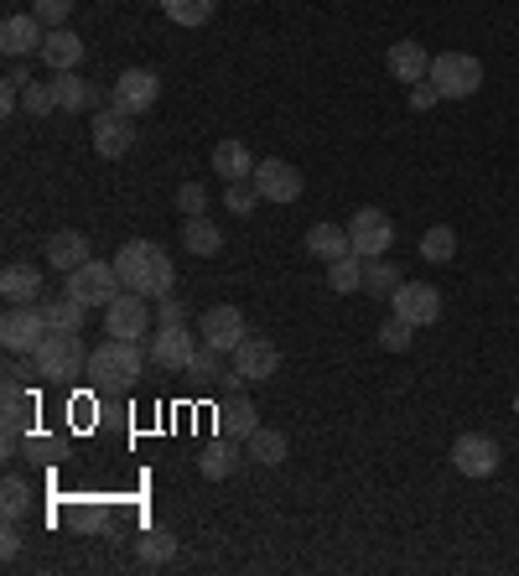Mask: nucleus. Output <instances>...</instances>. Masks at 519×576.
<instances>
[{"label":"nucleus","instance_id":"f257e3e1","mask_svg":"<svg viewBox=\"0 0 519 576\" xmlns=\"http://www.w3.org/2000/svg\"><path fill=\"white\" fill-rule=\"evenodd\" d=\"M115 270H119V286L125 291H141V296H172V286H177V270H172V260H166L162 244L151 240H130L115 249Z\"/></svg>","mask_w":519,"mask_h":576},{"label":"nucleus","instance_id":"f03ea898","mask_svg":"<svg viewBox=\"0 0 519 576\" xmlns=\"http://www.w3.org/2000/svg\"><path fill=\"white\" fill-rule=\"evenodd\" d=\"M145 359H151V348H141L136 337H104L89 354V384L94 389H136Z\"/></svg>","mask_w":519,"mask_h":576},{"label":"nucleus","instance_id":"7ed1b4c3","mask_svg":"<svg viewBox=\"0 0 519 576\" xmlns=\"http://www.w3.org/2000/svg\"><path fill=\"white\" fill-rule=\"evenodd\" d=\"M31 374L42 384H73L78 374H89V348L78 333H48L31 348Z\"/></svg>","mask_w":519,"mask_h":576},{"label":"nucleus","instance_id":"20e7f679","mask_svg":"<svg viewBox=\"0 0 519 576\" xmlns=\"http://www.w3.org/2000/svg\"><path fill=\"white\" fill-rule=\"evenodd\" d=\"M431 84L442 89V99H472L483 89V63L472 52H436L431 57Z\"/></svg>","mask_w":519,"mask_h":576},{"label":"nucleus","instance_id":"39448f33","mask_svg":"<svg viewBox=\"0 0 519 576\" xmlns=\"http://www.w3.org/2000/svg\"><path fill=\"white\" fill-rule=\"evenodd\" d=\"M119 291H125V286H119L115 260H110V265H104V260H84L68 276V296H73V302H84L89 312H94V307H110Z\"/></svg>","mask_w":519,"mask_h":576},{"label":"nucleus","instance_id":"423d86ee","mask_svg":"<svg viewBox=\"0 0 519 576\" xmlns=\"http://www.w3.org/2000/svg\"><path fill=\"white\" fill-rule=\"evenodd\" d=\"M343 229H349V240H354V255H364V260L390 255V244H395V218L384 214V208H354V218H349Z\"/></svg>","mask_w":519,"mask_h":576},{"label":"nucleus","instance_id":"0eeeda50","mask_svg":"<svg viewBox=\"0 0 519 576\" xmlns=\"http://www.w3.org/2000/svg\"><path fill=\"white\" fill-rule=\"evenodd\" d=\"M198 343H203V337L188 333V322H162V328L151 333V363H156L162 374H188V359Z\"/></svg>","mask_w":519,"mask_h":576},{"label":"nucleus","instance_id":"6e6552de","mask_svg":"<svg viewBox=\"0 0 519 576\" xmlns=\"http://www.w3.org/2000/svg\"><path fill=\"white\" fill-rule=\"evenodd\" d=\"M48 317H42V302H31V307H5L0 317V343H5V354H31L42 337H48Z\"/></svg>","mask_w":519,"mask_h":576},{"label":"nucleus","instance_id":"1a4fd4ad","mask_svg":"<svg viewBox=\"0 0 519 576\" xmlns=\"http://www.w3.org/2000/svg\"><path fill=\"white\" fill-rule=\"evenodd\" d=\"M156 99H162V78L151 68H125L115 78V89H110V104L125 110V115H145V110H156Z\"/></svg>","mask_w":519,"mask_h":576},{"label":"nucleus","instance_id":"9d476101","mask_svg":"<svg viewBox=\"0 0 519 576\" xmlns=\"http://www.w3.org/2000/svg\"><path fill=\"white\" fill-rule=\"evenodd\" d=\"M250 182L260 188V203H281V208H286V203H296L302 188H307V182H302V167H291V162H281V156L260 162Z\"/></svg>","mask_w":519,"mask_h":576},{"label":"nucleus","instance_id":"9b49d317","mask_svg":"<svg viewBox=\"0 0 519 576\" xmlns=\"http://www.w3.org/2000/svg\"><path fill=\"white\" fill-rule=\"evenodd\" d=\"M104 333L110 337H136V343L151 333V307H145L141 291H119L115 302L104 307Z\"/></svg>","mask_w":519,"mask_h":576},{"label":"nucleus","instance_id":"f8f14e48","mask_svg":"<svg viewBox=\"0 0 519 576\" xmlns=\"http://www.w3.org/2000/svg\"><path fill=\"white\" fill-rule=\"evenodd\" d=\"M452 468H457L463 478H494L498 473V441L494 436H478V432L457 436V441H452Z\"/></svg>","mask_w":519,"mask_h":576},{"label":"nucleus","instance_id":"ddd939ff","mask_svg":"<svg viewBox=\"0 0 519 576\" xmlns=\"http://www.w3.org/2000/svg\"><path fill=\"white\" fill-rule=\"evenodd\" d=\"M136 145V115H125V110H99L94 115V151L104 162H119L125 151Z\"/></svg>","mask_w":519,"mask_h":576},{"label":"nucleus","instance_id":"4468645a","mask_svg":"<svg viewBox=\"0 0 519 576\" xmlns=\"http://www.w3.org/2000/svg\"><path fill=\"white\" fill-rule=\"evenodd\" d=\"M270 374H281V348L270 337H244L235 348V380L260 384V380H270Z\"/></svg>","mask_w":519,"mask_h":576},{"label":"nucleus","instance_id":"2eb2a0df","mask_svg":"<svg viewBox=\"0 0 519 576\" xmlns=\"http://www.w3.org/2000/svg\"><path fill=\"white\" fill-rule=\"evenodd\" d=\"M198 337H203V343H208V348H218V354H235L239 343H244V312H239V307H229V302H224V307H208V312L198 317Z\"/></svg>","mask_w":519,"mask_h":576},{"label":"nucleus","instance_id":"dca6fc26","mask_svg":"<svg viewBox=\"0 0 519 576\" xmlns=\"http://www.w3.org/2000/svg\"><path fill=\"white\" fill-rule=\"evenodd\" d=\"M390 307H395L405 322H416V328H431V322L442 317V291L426 286V281H405V286L390 296Z\"/></svg>","mask_w":519,"mask_h":576},{"label":"nucleus","instance_id":"f3484780","mask_svg":"<svg viewBox=\"0 0 519 576\" xmlns=\"http://www.w3.org/2000/svg\"><path fill=\"white\" fill-rule=\"evenodd\" d=\"M42 42H48V26L37 22L31 11H16L0 26V52L5 57H31V52H42Z\"/></svg>","mask_w":519,"mask_h":576},{"label":"nucleus","instance_id":"a211bd4d","mask_svg":"<svg viewBox=\"0 0 519 576\" xmlns=\"http://www.w3.org/2000/svg\"><path fill=\"white\" fill-rule=\"evenodd\" d=\"M218 432L229 436V441H250L260 432V415H255V400L250 395H239V380L229 374V400L218 406Z\"/></svg>","mask_w":519,"mask_h":576},{"label":"nucleus","instance_id":"6ab92c4d","mask_svg":"<svg viewBox=\"0 0 519 576\" xmlns=\"http://www.w3.org/2000/svg\"><path fill=\"white\" fill-rule=\"evenodd\" d=\"M0 426H5V432H31V426H37V395H31L22 380L0 384Z\"/></svg>","mask_w":519,"mask_h":576},{"label":"nucleus","instance_id":"aec40b11","mask_svg":"<svg viewBox=\"0 0 519 576\" xmlns=\"http://www.w3.org/2000/svg\"><path fill=\"white\" fill-rule=\"evenodd\" d=\"M384 68H390L395 84H421V78H431V52H426L421 42H390Z\"/></svg>","mask_w":519,"mask_h":576},{"label":"nucleus","instance_id":"412c9836","mask_svg":"<svg viewBox=\"0 0 519 576\" xmlns=\"http://www.w3.org/2000/svg\"><path fill=\"white\" fill-rule=\"evenodd\" d=\"M0 296H5V307L42 302V270H37V265H5V270H0Z\"/></svg>","mask_w":519,"mask_h":576},{"label":"nucleus","instance_id":"4be33fe9","mask_svg":"<svg viewBox=\"0 0 519 576\" xmlns=\"http://www.w3.org/2000/svg\"><path fill=\"white\" fill-rule=\"evenodd\" d=\"M255 156H250V145L244 141H218L213 145V171L224 177V182H250L255 177Z\"/></svg>","mask_w":519,"mask_h":576},{"label":"nucleus","instance_id":"5701e85b","mask_svg":"<svg viewBox=\"0 0 519 576\" xmlns=\"http://www.w3.org/2000/svg\"><path fill=\"white\" fill-rule=\"evenodd\" d=\"M307 255L312 260H343V255H354V240H349V229H338V223H312L307 229Z\"/></svg>","mask_w":519,"mask_h":576},{"label":"nucleus","instance_id":"b1692460","mask_svg":"<svg viewBox=\"0 0 519 576\" xmlns=\"http://www.w3.org/2000/svg\"><path fill=\"white\" fill-rule=\"evenodd\" d=\"M37 57H42L52 73H73L78 63H84V42L73 37L68 26H58V31H48V42H42V52H37Z\"/></svg>","mask_w":519,"mask_h":576},{"label":"nucleus","instance_id":"393cba45","mask_svg":"<svg viewBox=\"0 0 519 576\" xmlns=\"http://www.w3.org/2000/svg\"><path fill=\"white\" fill-rule=\"evenodd\" d=\"M84 260H89V240H84L78 229H58V234L48 240V265H52V270L73 276Z\"/></svg>","mask_w":519,"mask_h":576},{"label":"nucleus","instance_id":"a878e982","mask_svg":"<svg viewBox=\"0 0 519 576\" xmlns=\"http://www.w3.org/2000/svg\"><path fill=\"white\" fill-rule=\"evenodd\" d=\"M235 468H239V447L229 441V436H218V441H208V447L198 452V473H203L208 483H224Z\"/></svg>","mask_w":519,"mask_h":576},{"label":"nucleus","instance_id":"bb28decb","mask_svg":"<svg viewBox=\"0 0 519 576\" xmlns=\"http://www.w3.org/2000/svg\"><path fill=\"white\" fill-rule=\"evenodd\" d=\"M182 249H192L198 260H213V255L224 249V229H218L213 218H203V214L188 218V223H182Z\"/></svg>","mask_w":519,"mask_h":576},{"label":"nucleus","instance_id":"cd10ccee","mask_svg":"<svg viewBox=\"0 0 519 576\" xmlns=\"http://www.w3.org/2000/svg\"><path fill=\"white\" fill-rule=\"evenodd\" d=\"M52 94H58V110H68V115H84V110L94 104V89L78 78V68H73V73H52Z\"/></svg>","mask_w":519,"mask_h":576},{"label":"nucleus","instance_id":"c85d7f7f","mask_svg":"<svg viewBox=\"0 0 519 576\" xmlns=\"http://www.w3.org/2000/svg\"><path fill=\"white\" fill-rule=\"evenodd\" d=\"M405 286L401 265H390V255H375V260H364V296H395Z\"/></svg>","mask_w":519,"mask_h":576},{"label":"nucleus","instance_id":"c756f323","mask_svg":"<svg viewBox=\"0 0 519 576\" xmlns=\"http://www.w3.org/2000/svg\"><path fill=\"white\" fill-rule=\"evenodd\" d=\"M42 317H48L52 333H84L89 307H84V302H73V296H48V302H42Z\"/></svg>","mask_w":519,"mask_h":576},{"label":"nucleus","instance_id":"7c9ffc66","mask_svg":"<svg viewBox=\"0 0 519 576\" xmlns=\"http://www.w3.org/2000/svg\"><path fill=\"white\" fill-rule=\"evenodd\" d=\"M68 525L78 529V535H104V529H110V504H104V499H73Z\"/></svg>","mask_w":519,"mask_h":576},{"label":"nucleus","instance_id":"2f4dec72","mask_svg":"<svg viewBox=\"0 0 519 576\" xmlns=\"http://www.w3.org/2000/svg\"><path fill=\"white\" fill-rule=\"evenodd\" d=\"M244 457L260 462V468H276V462H286V436L270 432V426H260V432L244 441Z\"/></svg>","mask_w":519,"mask_h":576},{"label":"nucleus","instance_id":"473e14b6","mask_svg":"<svg viewBox=\"0 0 519 576\" xmlns=\"http://www.w3.org/2000/svg\"><path fill=\"white\" fill-rule=\"evenodd\" d=\"M328 291H338V296L364 291V255H343V260H332L328 265Z\"/></svg>","mask_w":519,"mask_h":576},{"label":"nucleus","instance_id":"72a5a7b5","mask_svg":"<svg viewBox=\"0 0 519 576\" xmlns=\"http://www.w3.org/2000/svg\"><path fill=\"white\" fill-rule=\"evenodd\" d=\"M136 555H141V566H166L172 555H177V540H172V529H145L141 540H136Z\"/></svg>","mask_w":519,"mask_h":576},{"label":"nucleus","instance_id":"f704fd0d","mask_svg":"<svg viewBox=\"0 0 519 576\" xmlns=\"http://www.w3.org/2000/svg\"><path fill=\"white\" fill-rule=\"evenodd\" d=\"M416 343V322H405L401 312H390L379 322V348H390V354H405Z\"/></svg>","mask_w":519,"mask_h":576},{"label":"nucleus","instance_id":"c9c22d12","mask_svg":"<svg viewBox=\"0 0 519 576\" xmlns=\"http://www.w3.org/2000/svg\"><path fill=\"white\" fill-rule=\"evenodd\" d=\"M0 509H5V520H26V509H31V483L11 473V478L0 483Z\"/></svg>","mask_w":519,"mask_h":576},{"label":"nucleus","instance_id":"e433bc0d","mask_svg":"<svg viewBox=\"0 0 519 576\" xmlns=\"http://www.w3.org/2000/svg\"><path fill=\"white\" fill-rule=\"evenodd\" d=\"M213 5H218V0H162V11L177 26H203L213 16Z\"/></svg>","mask_w":519,"mask_h":576},{"label":"nucleus","instance_id":"4c0bfd02","mask_svg":"<svg viewBox=\"0 0 519 576\" xmlns=\"http://www.w3.org/2000/svg\"><path fill=\"white\" fill-rule=\"evenodd\" d=\"M421 255H426L431 265H447L452 255H457V234H452V229H442V223H436V229H426Z\"/></svg>","mask_w":519,"mask_h":576},{"label":"nucleus","instance_id":"58836bf2","mask_svg":"<svg viewBox=\"0 0 519 576\" xmlns=\"http://www.w3.org/2000/svg\"><path fill=\"white\" fill-rule=\"evenodd\" d=\"M224 354H218V348H208V343H198V348H192V359H188V374L198 384H208V380H218V374H224Z\"/></svg>","mask_w":519,"mask_h":576},{"label":"nucleus","instance_id":"ea45409f","mask_svg":"<svg viewBox=\"0 0 519 576\" xmlns=\"http://www.w3.org/2000/svg\"><path fill=\"white\" fill-rule=\"evenodd\" d=\"M22 110H26V115H37V120L58 110V94H52V78H48V84H37V78L26 84V89H22Z\"/></svg>","mask_w":519,"mask_h":576},{"label":"nucleus","instance_id":"a19ab883","mask_svg":"<svg viewBox=\"0 0 519 576\" xmlns=\"http://www.w3.org/2000/svg\"><path fill=\"white\" fill-rule=\"evenodd\" d=\"M255 203H260V188H255V182H229V192H224V208H229L235 218L255 214Z\"/></svg>","mask_w":519,"mask_h":576},{"label":"nucleus","instance_id":"79ce46f5","mask_svg":"<svg viewBox=\"0 0 519 576\" xmlns=\"http://www.w3.org/2000/svg\"><path fill=\"white\" fill-rule=\"evenodd\" d=\"M31 16L48 26V31H58L73 16V0H31Z\"/></svg>","mask_w":519,"mask_h":576},{"label":"nucleus","instance_id":"37998d69","mask_svg":"<svg viewBox=\"0 0 519 576\" xmlns=\"http://www.w3.org/2000/svg\"><path fill=\"white\" fill-rule=\"evenodd\" d=\"M177 208H182L188 218L203 214V208H208V192H203V182H182V188H177Z\"/></svg>","mask_w":519,"mask_h":576},{"label":"nucleus","instance_id":"c03bdc74","mask_svg":"<svg viewBox=\"0 0 519 576\" xmlns=\"http://www.w3.org/2000/svg\"><path fill=\"white\" fill-rule=\"evenodd\" d=\"M22 520H5V535H0V555H5V561H16V555H22Z\"/></svg>","mask_w":519,"mask_h":576},{"label":"nucleus","instance_id":"a18cd8bd","mask_svg":"<svg viewBox=\"0 0 519 576\" xmlns=\"http://www.w3.org/2000/svg\"><path fill=\"white\" fill-rule=\"evenodd\" d=\"M442 99V89L431 84V78H421V84H410V110H431Z\"/></svg>","mask_w":519,"mask_h":576},{"label":"nucleus","instance_id":"49530a36","mask_svg":"<svg viewBox=\"0 0 519 576\" xmlns=\"http://www.w3.org/2000/svg\"><path fill=\"white\" fill-rule=\"evenodd\" d=\"M156 317H162V322H188V307H182L177 296H162V302H156Z\"/></svg>","mask_w":519,"mask_h":576},{"label":"nucleus","instance_id":"de8ad7c7","mask_svg":"<svg viewBox=\"0 0 519 576\" xmlns=\"http://www.w3.org/2000/svg\"><path fill=\"white\" fill-rule=\"evenodd\" d=\"M26 374H31V369H26V363H16V354H11V363H5V380H26Z\"/></svg>","mask_w":519,"mask_h":576},{"label":"nucleus","instance_id":"09e8293b","mask_svg":"<svg viewBox=\"0 0 519 576\" xmlns=\"http://www.w3.org/2000/svg\"><path fill=\"white\" fill-rule=\"evenodd\" d=\"M515 410H519V400H515Z\"/></svg>","mask_w":519,"mask_h":576}]
</instances>
